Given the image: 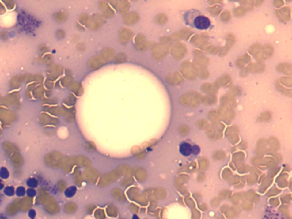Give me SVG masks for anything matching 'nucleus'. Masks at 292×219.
<instances>
[{"label": "nucleus", "mask_w": 292, "mask_h": 219, "mask_svg": "<svg viewBox=\"0 0 292 219\" xmlns=\"http://www.w3.org/2000/svg\"><path fill=\"white\" fill-rule=\"evenodd\" d=\"M202 98H203V96L199 93L195 91H189L187 92L186 93H184L183 95H181L179 101L180 103L185 106L196 107L202 103Z\"/></svg>", "instance_id": "nucleus-1"}, {"label": "nucleus", "mask_w": 292, "mask_h": 219, "mask_svg": "<svg viewBox=\"0 0 292 219\" xmlns=\"http://www.w3.org/2000/svg\"><path fill=\"white\" fill-rule=\"evenodd\" d=\"M39 203L44 205L45 207V210L47 211V213L51 214V215H54V214H58L60 211V207H59L58 202L55 200L52 197H51L47 194H43L41 196H40L39 198Z\"/></svg>", "instance_id": "nucleus-2"}, {"label": "nucleus", "mask_w": 292, "mask_h": 219, "mask_svg": "<svg viewBox=\"0 0 292 219\" xmlns=\"http://www.w3.org/2000/svg\"><path fill=\"white\" fill-rule=\"evenodd\" d=\"M170 48H171L170 44H167V45H164V44H160V43L159 44H153L151 46L152 55L155 60L160 61L165 58L167 53L169 52Z\"/></svg>", "instance_id": "nucleus-3"}, {"label": "nucleus", "mask_w": 292, "mask_h": 219, "mask_svg": "<svg viewBox=\"0 0 292 219\" xmlns=\"http://www.w3.org/2000/svg\"><path fill=\"white\" fill-rule=\"evenodd\" d=\"M180 72L183 77H185L188 80H195L197 78V72H196L195 67L192 62H190L188 60L182 62L180 66Z\"/></svg>", "instance_id": "nucleus-4"}, {"label": "nucleus", "mask_w": 292, "mask_h": 219, "mask_svg": "<svg viewBox=\"0 0 292 219\" xmlns=\"http://www.w3.org/2000/svg\"><path fill=\"white\" fill-rule=\"evenodd\" d=\"M171 53L176 60H182L187 54V46L183 42H177L171 46Z\"/></svg>", "instance_id": "nucleus-5"}, {"label": "nucleus", "mask_w": 292, "mask_h": 219, "mask_svg": "<svg viewBox=\"0 0 292 219\" xmlns=\"http://www.w3.org/2000/svg\"><path fill=\"white\" fill-rule=\"evenodd\" d=\"M190 40H191V43H192L193 45H195V46H198V47H200L201 50H203L205 46H207L208 45L209 35L206 33L196 34V35H194V36L191 38Z\"/></svg>", "instance_id": "nucleus-6"}, {"label": "nucleus", "mask_w": 292, "mask_h": 219, "mask_svg": "<svg viewBox=\"0 0 292 219\" xmlns=\"http://www.w3.org/2000/svg\"><path fill=\"white\" fill-rule=\"evenodd\" d=\"M277 17H279L280 21H287L291 18V8L290 6H285L279 9L276 10Z\"/></svg>", "instance_id": "nucleus-7"}, {"label": "nucleus", "mask_w": 292, "mask_h": 219, "mask_svg": "<svg viewBox=\"0 0 292 219\" xmlns=\"http://www.w3.org/2000/svg\"><path fill=\"white\" fill-rule=\"evenodd\" d=\"M194 24L196 28L200 29V30H204V29L208 28L211 25V21L208 17H204V16H199L195 19Z\"/></svg>", "instance_id": "nucleus-8"}, {"label": "nucleus", "mask_w": 292, "mask_h": 219, "mask_svg": "<svg viewBox=\"0 0 292 219\" xmlns=\"http://www.w3.org/2000/svg\"><path fill=\"white\" fill-rule=\"evenodd\" d=\"M226 46H224V47H221L220 52H219V55H220L221 57L226 56V54L229 52V51L230 50V48L233 46V45L235 44V41H236V37H235V35H234L233 33H228V34L226 35Z\"/></svg>", "instance_id": "nucleus-9"}, {"label": "nucleus", "mask_w": 292, "mask_h": 219, "mask_svg": "<svg viewBox=\"0 0 292 219\" xmlns=\"http://www.w3.org/2000/svg\"><path fill=\"white\" fill-rule=\"evenodd\" d=\"M248 73H260L263 72L266 69V64L264 62H250L248 64V66L246 67Z\"/></svg>", "instance_id": "nucleus-10"}, {"label": "nucleus", "mask_w": 292, "mask_h": 219, "mask_svg": "<svg viewBox=\"0 0 292 219\" xmlns=\"http://www.w3.org/2000/svg\"><path fill=\"white\" fill-rule=\"evenodd\" d=\"M220 102H221V105H225V106L231 108V109L237 106L236 98L233 95H231L230 93H227V94L222 96L221 99H220Z\"/></svg>", "instance_id": "nucleus-11"}, {"label": "nucleus", "mask_w": 292, "mask_h": 219, "mask_svg": "<svg viewBox=\"0 0 292 219\" xmlns=\"http://www.w3.org/2000/svg\"><path fill=\"white\" fill-rule=\"evenodd\" d=\"M16 201L19 207V211L21 210L22 211H28L33 205V199L31 197L22 198L21 199H17Z\"/></svg>", "instance_id": "nucleus-12"}, {"label": "nucleus", "mask_w": 292, "mask_h": 219, "mask_svg": "<svg viewBox=\"0 0 292 219\" xmlns=\"http://www.w3.org/2000/svg\"><path fill=\"white\" fill-rule=\"evenodd\" d=\"M192 63L195 69H196V68H207L210 63V59L207 57H206L205 55H201V56L195 57L194 58Z\"/></svg>", "instance_id": "nucleus-13"}, {"label": "nucleus", "mask_w": 292, "mask_h": 219, "mask_svg": "<svg viewBox=\"0 0 292 219\" xmlns=\"http://www.w3.org/2000/svg\"><path fill=\"white\" fill-rule=\"evenodd\" d=\"M167 82L171 85H179L184 83V77L182 76V74L178 72H174L171 74H168L166 77Z\"/></svg>", "instance_id": "nucleus-14"}, {"label": "nucleus", "mask_w": 292, "mask_h": 219, "mask_svg": "<svg viewBox=\"0 0 292 219\" xmlns=\"http://www.w3.org/2000/svg\"><path fill=\"white\" fill-rule=\"evenodd\" d=\"M135 43L139 51H143L149 47V42L146 40V37L143 34H138L135 39Z\"/></svg>", "instance_id": "nucleus-15"}, {"label": "nucleus", "mask_w": 292, "mask_h": 219, "mask_svg": "<svg viewBox=\"0 0 292 219\" xmlns=\"http://www.w3.org/2000/svg\"><path fill=\"white\" fill-rule=\"evenodd\" d=\"M200 90L205 93H207V95H215L218 91V87L213 83L206 82L200 86Z\"/></svg>", "instance_id": "nucleus-16"}, {"label": "nucleus", "mask_w": 292, "mask_h": 219, "mask_svg": "<svg viewBox=\"0 0 292 219\" xmlns=\"http://www.w3.org/2000/svg\"><path fill=\"white\" fill-rule=\"evenodd\" d=\"M133 36V32L127 28H123L119 31V41L122 44H126L130 41Z\"/></svg>", "instance_id": "nucleus-17"}, {"label": "nucleus", "mask_w": 292, "mask_h": 219, "mask_svg": "<svg viewBox=\"0 0 292 219\" xmlns=\"http://www.w3.org/2000/svg\"><path fill=\"white\" fill-rule=\"evenodd\" d=\"M231 82H232L231 76H230L229 74H223L219 78H218L214 84H215L218 87H229V86L231 85Z\"/></svg>", "instance_id": "nucleus-18"}, {"label": "nucleus", "mask_w": 292, "mask_h": 219, "mask_svg": "<svg viewBox=\"0 0 292 219\" xmlns=\"http://www.w3.org/2000/svg\"><path fill=\"white\" fill-rule=\"evenodd\" d=\"M140 19V17L136 12H129L124 15L123 22L126 25H133L136 23Z\"/></svg>", "instance_id": "nucleus-19"}, {"label": "nucleus", "mask_w": 292, "mask_h": 219, "mask_svg": "<svg viewBox=\"0 0 292 219\" xmlns=\"http://www.w3.org/2000/svg\"><path fill=\"white\" fill-rule=\"evenodd\" d=\"M251 62V57L248 54H244L240 56L239 58L237 59L236 61V65L239 68V69H244L246 65H248V63Z\"/></svg>", "instance_id": "nucleus-20"}, {"label": "nucleus", "mask_w": 292, "mask_h": 219, "mask_svg": "<svg viewBox=\"0 0 292 219\" xmlns=\"http://www.w3.org/2000/svg\"><path fill=\"white\" fill-rule=\"evenodd\" d=\"M277 70L280 72V73H283V74H286V76H290L292 74V66L291 64L287 63V62H281L279 64H278L276 66Z\"/></svg>", "instance_id": "nucleus-21"}, {"label": "nucleus", "mask_w": 292, "mask_h": 219, "mask_svg": "<svg viewBox=\"0 0 292 219\" xmlns=\"http://www.w3.org/2000/svg\"><path fill=\"white\" fill-rule=\"evenodd\" d=\"M180 153L184 156H189L192 153V146L188 142H183L179 146Z\"/></svg>", "instance_id": "nucleus-22"}, {"label": "nucleus", "mask_w": 292, "mask_h": 219, "mask_svg": "<svg viewBox=\"0 0 292 219\" xmlns=\"http://www.w3.org/2000/svg\"><path fill=\"white\" fill-rule=\"evenodd\" d=\"M206 134H207V135L208 136L209 139H210V140H213V141H217V140H219V139H221L222 137H223V134H219V133L216 132V131L211 127V125H210L208 129L206 130Z\"/></svg>", "instance_id": "nucleus-23"}, {"label": "nucleus", "mask_w": 292, "mask_h": 219, "mask_svg": "<svg viewBox=\"0 0 292 219\" xmlns=\"http://www.w3.org/2000/svg\"><path fill=\"white\" fill-rule=\"evenodd\" d=\"M267 144L269 145V146L271 147V150H273V151H278V150L280 148L279 141L274 136L270 137L268 140H267Z\"/></svg>", "instance_id": "nucleus-24"}, {"label": "nucleus", "mask_w": 292, "mask_h": 219, "mask_svg": "<svg viewBox=\"0 0 292 219\" xmlns=\"http://www.w3.org/2000/svg\"><path fill=\"white\" fill-rule=\"evenodd\" d=\"M239 134V128L236 125H232L226 130V136L229 139L234 136H237Z\"/></svg>", "instance_id": "nucleus-25"}, {"label": "nucleus", "mask_w": 292, "mask_h": 219, "mask_svg": "<svg viewBox=\"0 0 292 219\" xmlns=\"http://www.w3.org/2000/svg\"><path fill=\"white\" fill-rule=\"evenodd\" d=\"M273 51H274V48H273V46L270 45V44H267V45H265V46H263L262 54L263 56H264L265 60H266L267 58L271 57L272 54H273Z\"/></svg>", "instance_id": "nucleus-26"}, {"label": "nucleus", "mask_w": 292, "mask_h": 219, "mask_svg": "<svg viewBox=\"0 0 292 219\" xmlns=\"http://www.w3.org/2000/svg\"><path fill=\"white\" fill-rule=\"evenodd\" d=\"M117 7L119 9V11L122 14H127L129 13V10L130 9V4L129 1H121L120 3H118Z\"/></svg>", "instance_id": "nucleus-27"}, {"label": "nucleus", "mask_w": 292, "mask_h": 219, "mask_svg": "<svg viewBox=\"0 0 292 219\" xmlns=\"http://www.w3.org/2000/svg\"><path fill=\"white\" fill-rule=\"evenodd\" d=\"M217 97L215 95H206L202 98V103L206 105H213L217 103Z\"/></svg>", "instance_id": "nucleus-28"}, {"label": "nucleus", "mask_w": 292, "mask_h": 219, "mask_svg": "<svg viewBox=\"0 0 292 219\" xmlns=\"http://www.w3.org/2000/svg\"><path fill=\"white\" fill-rule=\"evenodd\" d=\"M6 211H7V214H9V215H16L17 212L19 211V207H18L17 201H14L11 204H9L7 206V208H6Z\"/></svg>", "instance_id": "nucleus-29"}, {"label": "nucleus", "mask_w": 292, "mask_h": 219, "mask_svg": "<svg viewBox=\"0 0 292 219\" xmlns=\"http://www.w3.org/2000/svg\"><path fill=\"white\" fill-rule=\"evenodd\" d=\"M77 205L74 202H68L64 206V211L67 214H73L77 211Z\"/></svg>", "instance_id": "nucleus-30"}, {"label": "nucleus", "mask_w": 292, "mask_h": 219, "mask_svg": "<svg viewBox=\"0 0 292 219\" xmlns=\"http://www.w3.org/2000/svg\"><path fill=\"white\" fill-rule=\"evenodd\" d=\"M276 87H277V89H278L279 92H281L284 95L288 96V97H291L292 95L291 88H287V87H283V86L279 82V81H277V82H276Z\"/></svg>", "instance_id": "nucleus-31"}, {"label": "nucleus", "mask_w": 292, "mask_h": 219, "mask_svg": "<svg viewBox=\"0 0 292 219\" xmlns=\"http://www.w3.org/2000/svg\"><path fill=\"white\" fill-rule=\"evenodd\" d=\"M262 49L263 46H261L260 44H254L253 46H251L250 47H249L248 52H249L251 55L256 56V55H258V54L262 52Z\"/></svg>", "instance_id": "nucleus-32"}, {"label": "nucleus", "mask_w": 292, "mask_h": 219, "mask_svg": "<svg viewBox=\"0 0 292 219\" xmlns=\"http://www.w3.org/2000/svg\"><path fill=\"white\" fill-rule=\"evenodd\" d=\"M279 82L284 87L287 88H291L292 87V77L291 76H283L281 77Z\"/></svg>", "instance_id": "nucleus-33"}, {"label": "nucleus", "mask_w": 292, "mask_h": 219, "mask_svg": "<svg viewBox=\"0 0 292 219\" xmlns=\"http://www.w3.org/2000/svg\"><path fill=\"white\" fill-rule=\"evenodd\" d=\"M208 118L209 120L211 121L213 123H218V122H220V120H222L221 116L218 114V112L217 111H211L209 112Z\"/></svg>", "instance_id": "nucleus-34"}, {"label": "nucleus", "mask_w": 292, "mask_h": 219, "mask_svg": "<svg viewBox=\"0 0 292 219\" xmlns=\"http://www.w3.org/2000/svg\"><path fill=\"white\" fill-rule=\"evenodd\" d=\"M203 50H204L205 51H207V53L218 54L220 52L221 47H220V46H213V45H207V46H205Z\"/></svg>", "instance_id": "nucleus-35"}, {"label": "nucleus", "mask_w": 292, "mask_h": 219, "mask_svg": "<svg viewBox=\"0 0 292 219\" xmlns=\"http://www.w3.org/2000/svg\"><path fill=\"white\" fill-rule=\"evenodd\" d=\"M197 75H199L201 79H207L210 75L207 68H196Z\"/></svg>", "instance_id": "nucleus-36"}, {"label": "nucleus", "mask_w": 292, "mask_h": 219, "mask_svg": "<svg viewBox=\"0 0 292 219\" xmlns=\"http://www.w3.org/2000/svg\"><path fill=\"white\" fill-rule=\"evenodd\" d=\"M241 4H242V7L244 9L245 11H249V10H252L254 9L255 1H253V0L242 1V2H241Z\"/></svg>", "instance_id": "nucleus-37"}, {"label": "nucleus", "mask_w": 292, "mask_h": 219, "mask_svg": "<svg viewBox=\"0 0 292 219\" xmlns=\"http://www.w3.org/2000/svg\"><path fill=\"white\" fill-rule=\"evenodd\" d=\"M195 125L198 128L201 129V130H207L210 127V123H208V121L205 120V119H200L195 123Z\"/></svg>", "instance_id": "nucleus-38"}, {"label": "nucleus", "mask_w": 292, "mask_h": 219, "mask_svg": "<svg viewBox=\"0 0 292 219\" xmlns=\"http://www.w3.org/2000/svg\"><path fill=\"white\" fill-rule=\"evenodd\" d=\"M208 11L214 16L220 14L222 11V6L220 4H214L208 8Z\"/></svg>", "instance_id": "nucleus-39"}, {"label": "nucleus", "mask_w": 292, "mask_h": 219, "mask_svg": "<svg viewBox=\"0 0 292 219\" xmlns=\"http://www.w3.org/2000/svg\"><path fill=\"white\" fill-rule=\"evenodd\" d=\"M101 9L104 10V13L107 17H112V16H113V14H114V11L112 9V8H111L106 3H104V2L101 3Z\"/></svg>", "instance_id": "nucleus-40"}, {"label": "nucleus", "mask_w": 292, "mask_h": 219, "mask_svg": "<svg viewBox=\"0 0 292 219\" xmlns=\"http://www.w3.org/2000/svg\"><path fill=\"white\" fill-rule=\"evenodd\" d=\"M211 127L216 131V132L219 133V134H223L224 132V130H225V124L222 123L220 122H218V123H213L211 125Z\"/></svg>", "instance_id": "nucleus-41"}, {"label": "nucleus", "mask_w": 292, "mask_h": 219, "mask_svg": "<svg viewBox=\"0 0 292 219\" xmlns=\"http://www.w3.org/2000/svg\"><path fill=\"white\" fill-rule=\"evenodd\" d=\"M155 21L157 23H159V24H165V22H167L168 21V17L165 14H164V13H160V14H158L156 17H155Z\"/></svg>", "instance_id": "nucleus-42"}, {"label": "nucleus", "mask_w": 292, "mask_h": 219, "mask_svg": "<svg viewBox=\"0 0 292 219\" xmlns=\"http://www.w3.org/2000/svg\"><path fill=\"white\" fill-rule=\"evenodd\" d=\"M267 140L265 139H260L257 141V152H263L267 148Z\"/></svg>", "instance_id": "nucleus-43"}, {"label": "nucleus", "mask_w": 292, "mask_h": 219, "mask_svg": "<svg viewBox=\"0 0 292 219\" xmlns=\"http://www.w3.org/2000/svg\"><path fill=\"white\" fill-rule=\"evenodd\" d=\"M271 118V113L270 111H265L261 113L258 117L259 122H268Z\"/></svg>", "instance_id": "nucleus-44"}, {"label": "nucleus", "mask_w": 292, "mask_h": 219, "mask_svg": "<svg viewBox=\"0 0 292 219\" xmlns=\"http://www.w3.org/2000/svg\"><path fill=\"white\" fill-rule=\"evenodd\" d=\"M245 12H246V11L244 10V9L242 8V6H238L237 8L234 9L233 11H232V14H233L236 17H240L244 16V15H245Z\"/></svg>", "instance_id": "nucleus-45"}, {"label": "nucleus", "mask_w": 292, "mask_h": 219, "mask_svg": "<svg viewBox=\"0 0 292 219\" xmlns=\"http://www.w3.org/2000/svg\"><path fill=\"white\" fill-rule=\"evenodd\" d=\"M178 131L179 133L182 134V135H188L189 132H190V128L188 127V125H186V124H183V125H181L179 126V128H178Z\"/></svg>", "instance_id": "nucleus-46"}, {"label": "nucleus", "mask_w": 292, "mask_h": 219, "mask_svg": "<svg viewBox=\"0 0 292 219\" xmlns=\"http://www.w3.org/2000/svg\"><path fill=\"white\" fill-rule=\"evenodd\" d=\"M127 59H128V57H127V55L125 53H120L115 58V62H118V63L125 62L127 61Z\"/></svg>", "instance_id": "nucleus-47"}, {"label": "nucleus", "mask_w": 292, "mask_h": 219, "mask_svg": "<svg viewBox=\"0 0 292 219\" xmlns=\"http://www.w3.org/2000/svg\"><path fill=\"white\" fill-rule=\"evenodd\" d=\"M231 17V13L229 10H224L220 15V19L223 21H228Z\"/></svg>", "instance_id": "nucleus-48"}, {"label": "nucleus", "mask_w": 292, "mask_h": 219, "mask_svg": "<svg viewBox=\"0 0 292 219\" xmlns=\"http://www.w3.org/2000/svg\"><path fill=\"white\" fill-rule=\"evenodd\" d=\"M229 93L231 94V95H233L234 97H236V96H240L242 94V90H241V88L239 87H234L231 88V90L229 92Z\"/></svg>", "instance_id": "nucleus-49"}, {"label": "nucleus", "mask_w": 292, "mask_h": 219, "mask_svg": "<svg viewBox=\"0 0 292 219\" xmlns=\"http://www.w3.org/2000/svg\"><path fill=\"white\" fill-rule=\"evenodd\" d=\"M103 54H104V57L105 58V59H110V58L113 57L114 51L112 49H111V48H107V49L104 50Z\"/></svg>", "instance_id": "nucleus-50"}, {"label": "nucleus", "mask_w": 292, "mask_h": 219, "mask_svg": "<svg viewBox=\"0 0 292 219\" xmlns=\"http://www.w3.org/2000/svg\"><path fill=\"white\" fill-rule=\"evenodd\" d=\"M213 157L215 159H223L226 157V153L224 151H217L213 154Z\"/></svg>", "instance_id": "nucleus-51"}, {"label": "nucleus", "mask_w": 292, "mask_h": 219, "mask_svg": "<svg viewBox=\"0 0 292 219\" xmlns=\"http://www.w3.org/2000/svg\"><path fill=\"white\" fill-rule=\"evenodd\" d=\"M273 4H274V6H275L276 8L280 9L282 6H284V1H282V0H275V1L273 2Z\"/></svg>", "instance_id": "nucleus-52"}, {"label": "nucleus", "mask_w": 292, "mask_h": 219, "mask_svg": "<svg viewBox=\"0 0 292 219\" xmlns=\"http://www.w3.org/2000/svg\"><path fill=\"white\" fill-rule=\"evenodd\" d=\"M200 152V148L198 145H194L192 146V153L195 155H198Z\"/></svg>", "instance_id": "nucleus-53"}, {"label": "nucleus", "mask_w": 292, "mask_h": 219, "mask_svg": "<svg viewBox=\"0 0 292 219\" xmlns=\"http://www.w3.org/2000/svg\"><path fill=\"white\" fill-rule=\"evenodd\" d=\"M238 147H239L240 149H242V150L247 149V147H248V143H247V141H241V142L239 143V145H238Z\"/></svg>", "instance_id": "nucleus-54"}, {"label": "nucleus", "mask_w": 292, "mask_h": 219, "mask_svg": "<svg viewBox=\"0 0 292 219\" xmlns=\"http://www.w3.org/2000/svg\"><path fill=\"white\" fill-rule=\"evenodd\" d=\"M239 140H240V138H239V135H237V136H234L232 137V138H230V139H229V141L231 142V144L235 145V144H237L238 142H239Z\"/></svg>", "instance_id": "nucleus-55"}, {"label": "nucleus", "mask_w": 292, "mask_h": 219, "mask_svg": "<svg viewBox=\"0 0 292 219\" xmlns=\"http://www.w3.org/2000/svg\"><path fill=\"white\" fill-rule=\"evenodd\" d=\"M243 157H244V153L242 152L234 154V158H236V159H242Z\"/></svg>", "instance_id": "nucleus-56"}, {"label": "nucleus", "mask_w": 292, "mask_h": 219, "mask_svg": "<svg viewBox=\"0 0 292 219\" xmlns=\"http://www.w3.org/2000/svg\"><path fill=\"white\" fill-rule=\"evenodd\" d=\"M66 187V183L64 182H60L59 183V188L60 191H64Z\"/></svg>", "instance_id": "nucleus-57"}, {"label": "nucleus", "mask_w": 292, "mask_h": 219, "mask_svg": "<svg viewBox=\"0 0 292 219\" xmlns=\"http://www.w3.org/2000/svg\"><path fill=\"white\" fill-rule=\"evenodd\" d=\"M193 54H194V56H195V57H199V56H201V55H204V53L201 51H199V50H195L194 51H193Z\"/></svg>", "instance_id": "nucleus-58"}, {"label": "nucleus", "mask_w": 292, "mask_h": 219, "mask_svg": "<svg viewBox=\"0 0 292 219\" xmlns=\"http://www.w3.org/2000/svg\"><path fill=\"white\" fill-rule=\"evenodd\" d=\"M200 166H201L202 168H205V167L207 166V159H205V158H200Z\"/></svg>", "instance_id": "nucleus-59"}, {"label": "nucleus", "mask_w": 292, "mask_h": 219, "mask_svg": "<svg viewBox=\"0 0 292 219\" xmlns=\"http://www.w3.org/2000/svg\"><path fill=\"white\" fill-rule=\"evenodd\" d=\"M248 74V70H247L246 67H245L244 69H242V70H241V73H240V74H241V76H242V77H243V76H247V74Z\"/></svg>", "instance_id": "nucleus-60"}, {"label": "nucleus", "mask_w": 292, "mask_h": 219, "mask_svg": "<svg viewBox=\"0 0 292 219\" xmlns=\"http://www.w3.org/2000/svg\"><path fill=\"white\" fill-rule=\"evenodd\" d=\"M222 2L221 1H209V4H220Z\"/></svg>", "instance_id": "nucleus-61"}, {"label": "nucleus", "mask_w": 292, "mask_h": 219, "mask_svg": "<svg viewBox=\"0 0 292 219\" xmlns=\"http://www.w3.org/2000/svg\"><path fill=\"white\" fill-rule=\"evenodd\" d=\"M262 3H263V1H255V5H256V6H260V5L262 4Z\"/></svg>", "instance_id": "nucleus-62"}, {"label": "nucleus", "mask_w": 292, "mask_h": 219, "mask_svg": "<svg viewBox=\"0 0 292 219\" xmlns=\"http://www.w3.org/2000/svg\"><path fill=\"white\" fill-rule=\"evenodd\" d=\"M132 219H140V218L138 217L137 215H134L133 217H132Z\"/></svg>", "instance_id": "nucleus-63"}]
</instances>
